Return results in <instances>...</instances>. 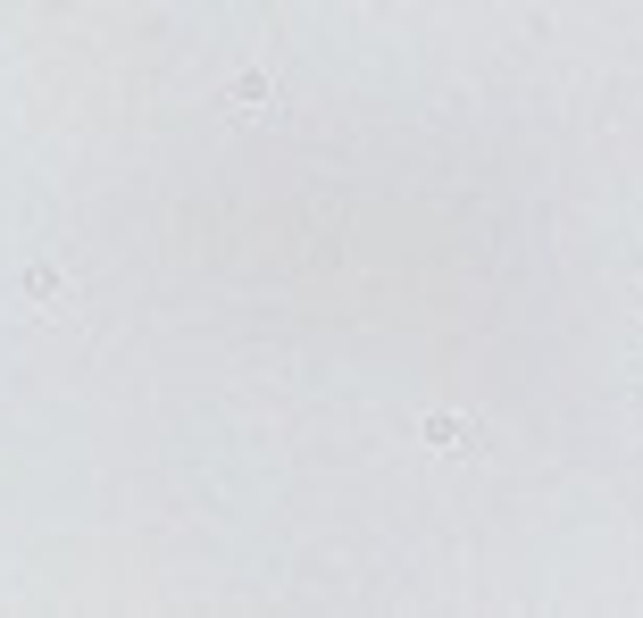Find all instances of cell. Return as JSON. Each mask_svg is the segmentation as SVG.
I'll return each instance as SVG.
<instances>
[{"mask_svg":"<svg viewBox=\"0 0 643 618\" xmlns=\"http://www.w3.org/2000/svg\"><path fill=\"white\" fill-rule=\"evenodd\" d=\"M17 301H26V309H51V301H67V268H51V259H34V268L17 276Z\"/></svg>","mask_w":643,"mask_h":618,"instance_id":"6da1fadb","label":"cell"},{"mask_svg":"<svg viewBox=\"0 0 643 618\" xmlns=\"http://www.w3.org/2000/svg\"><path fill=\"white\" fill-rule=\"evenodd\" d=\"M418 443H426V451H476V426H468L460 410H435V418L418 426Z\"/></svg>","mask_w":643,"mask_h":618,"instance_id":"7a4b0ae2","label":"cell"},{"mask_svg":"<svg viewBox=\"0 0 643 618\" xmlns=\"http://www.w3.org/2000/svg\"><path fill=\"white\" fill-rule=\"evenodd\" d=\"M226 101L234 109H268V67H243V76L226 84Z\"/></svg>","mask_w":643,"mask_h":618,"instance_id":"3957f363","label":"cell"}]
</instances>
